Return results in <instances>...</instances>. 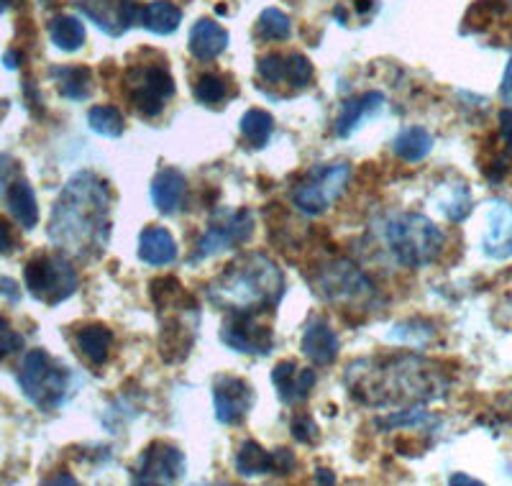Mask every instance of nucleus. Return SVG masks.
<instances>
[{"instance_id": "f257e3e1", "label": "nucleus", "mask_w": 512, "mask_h": 486, "mask_svg": "<svg viewBox=\"0 0 512 486\" xmlns=\"http://www.w3.org/2000/svg\"><path fill=\"white\" fill-rule=\"evenodd\" d=\"M111 185L95 172H77L52 208L49 238L59 249L95 256L111 238Z\"/></svg>"}, {"instance_id": "f03ea898", "label": "nucleus", "mask_w": 512, "mask_h": 486, "mask_svg": "<svg viewBox=\"0 0 512 486\" xmlns=\"http://www.w3.org/2000/svg\"><path fill=\"white\" fill-rule=\"evenodd\" d=\"M428 369L431 364L415 359V356L387 359L377 369L369 371H359V366H351L349 377H359V384L351 382L349 389L364 405L436 400L441 394V384H436V371Z\"/></svg>"}, {"instance_id": "7ed1b4c3", "label": "nucleus", "mask_w": 512, "mask_h": 486, "mask_svg": "<svg viewBox=\"0 0 512 486\" xmlns=\"http://www.w3.org/2000/svg\"><path fill=\"white\" fill-rule=\"evenodd\" d=\"M285 277L280 267L264 254H249L228 264L226 272L208 287L213 305L228 313L236 310H272L282 300Z\"/></svg>"}, {"instance_id": "20e7f679", "label": "nucleus", "mask_w": 512, "mask_h": 486, "mask_svg": "<svg viewBox=\"0 0 512 486\" xmlns=\"http://www.w3.org/2000/svg\"><path fill=\"white\" fill-rule=\"evenodd\" d=\"M384 238L395 259L408 269H423L433 264L446 243L441 228L431 218L418 213H402L392 218L384 228Z\"/></svg>"}, {"instance_id": "39448f33", "label": "nucleus", "mask_w": 512, "mask_h": 486, "mask_svg": "<svg viewBox=\"0 0 512 486\" xmlns=\"http://www.w3.org/2000/svg\"><path fill=\"white\" fill-rule=\"evenodd\" d=\"M18 384H21L31 405L39 407L41 412H52L67 400L70 371L57 364L47 351L34 348L24 356V364L18 371Z\"/></svg>"}, {"instance_id": "423d86ee", "label": "nucleus", "mask_w": 512, "mask_h": 486, "mask_svg": "<svg viewBox=\"0 0 512 486\" xmlns=\"http://www.w3.org/2000/svg\"><path fill=\"white\" fill-rule=\"evenodd\" d=\"M24 282L31 297H36L44 305H59V302L75 295L80 277H77L67 256L39 254L26 264Z\"/></svg>"}, {"instance_id": "0eeeda50", "label": "nucleus", "mask_w": 512, "mask_h": 486, "mask_svg": "<svg viewBox=\"0 0 512 486\" xmlns=\"http://www.w3.org/2000/svg\"><path fill=\"white\" fill-rule=\"evenodd\" d=\"M349 177L351 167L346 162H336L326 169H315L308 180L295 187L292 203L305 215L326 213L338 197L344 195L346 185H349Z\"/></svg>"}, {"instance_id": "6e6552de", "label": "nucleus", "mask_w": 512, "mask_h": 486, "mask_svg": "<svg viewBox=\"0 0 512 486\" xmlns=\"http://www.w3.org/2000/svg\"><path fill=\"white\" fill-rule=\"evenodd\" d=\"M175 95V80L164 67H131L126 75V98L131 108L144 118L159 116L164 103Z\"/></svg>"}, {"instance_id": "1a4fd4ad", "label": "nucleus", "mask_w": 512, "mask_h": 486, "mask_svg": "<svg viewBox=\"0 0 512 486\" xmlns=\"http://www.w3.org/2000/svg\"><path fill=\"white\" fill-rule=\"evenodd\" d=\"M251 236H254V215L249 210H231V213L216 215L205 236L200 238L198 251L192 254L190 261L195 264V261H203L208 256L223 254L239 243H246Z\"/></svg>"}, {"instance_id": "9d476101", "label": "nucleus", "mask_w": 512, "mask_h": 486, "mask_svg": "<svg viewBox=\"0 0 512 486\" xmlns=\"http://www.w3.org/2000/svg\"><path fill=\"white\" fill-rule=\"evenodd\" d=\"M185 476V453L172 443L157 440L139 456L134 484H175Z\"/></svg>"}, {"instance_id": "9b49d317", "label": "nucleus", "mask_w": 512, "mask_h": 486, "mask_svg": "<svg viewBox=\"0 0 512 486\" xmlns=\"http://www.w3.org/2000/svg\"><path fill=\"white\" fill-rule=\"evenodd\" d=\"M318 292L331 302L361 300V297L374 295L372 282L351 261H331L320 269Z\"/></svg>"}, {"instance_id": "f8f14e48", "label": "nucleus", "mask_w": 512, "mask_h": 486, "mask_svg": "<svg viewBox=\"0 0 512 486\" xmlns=\"http://www.w3.org/2000/svg\"><path fill=\"white\" fill-rule=\"evenodd\" d=\"M221 341L239 353H269L274 348L272 330L264 328L254 310L228 313L221 328Z\"/></svg>"}, {"instance_id": "ddd939ff", "label": "nucleus", "mask_w": 512, "mask_h": 486, "mask_svg": "<svg viewBox=\"0 0 512 486\" xmlns=\"http://www.w3.org/2000/svg\"><path fill=\"white\" fill-rule=\"evenodd\" d=\"M77 8L88 13L90 21L108 36H121L126 29L141 24V6L134 0H77Z\"/></svg>"}, {"instance_id": "4468645a", "label": "nucleus", "mask_w": 512, "mask_h": 486, "mask_svg": "<svg viewBox=\"0 0 512 486\" xmlns=\"http://www.w3.org/2000/svg\"><path fill=\"white\" fill-rule=\"evenodd\" d=\"M256 75L267 85H290L303 90L313 80V64L305 54H264L256 64Z\"/></svg>"}, {"instance_id": "2eb2a0df", "label": "nucleus", "mask_w": 512, "mask_h": 486, "mask_svg": "<svg viewBox=\"0 0 512 486\" xmlns=\"http://www.w3.org/2000/svg\"><path fill=\"white\" fill-rule=\"evenodd\" d=\"M213 405H216L218 423L236 425L254 407V389L239 377H218L213 387Z\"/></svg>"}, {"instance_id": "dca6fc26", "label": "nucleus", "mask_w": 512, "mask_h": 486, "mask_svg": "<svg viewBox=\"0 0 512 486\" xmlns=\"http://www.w3.org/2000/svg\"><path fill=\"white\" fill-rule=\"evenodd\" d=\"M482 249L489 259L505 261L512 256V205L495 200L487 210V231L482 238Z\"/></svg>"}, {"instance_id": "f3484780", "label": "nucleus", "mask_w": 512, "mask_h": 486, "mask_svg": "<svg viewBox=\"0 0 512 486\" xmlns=\"http://www.w3.org/2000/svg\"><path fill=\"white\" fill-rule=\"evenodd\" d=\"M272 382L277 387V397L285 405H297V402L308 400L318 382V374L313 369H300L297 361H282L274 366Z\"/></svg>"}, {"instance_id": "a211bd4d", "label": "nucleus", "mask_w": 512, "mask_h": 486, "mask_svg": "<svg viewBox=\"0 0 512 486\" xmlns=\"http://www.w3.org/2000/svg\"><path fill=\"white\" fill-rule=\"evenodd\" d=\"M341 351V341L326 320H310L303 333V353L315 366H331Z\"/></svg>"}, {"instance_id": "6ab92c4d", "label": "nucleus", "mask_w": 512, "mask_h": 486, "mask_svg": "<svg viewBox=\"0 0 512 486\" xmlns=\"http://www.w3.org/2000/svg\"><path fill=\"white\" fill-rule=\"evenodd\" d=\"M187 197V182L185 174L177 172V169L167 167L162 172H157L152 182V203L157 205L159 213L172 215L177 210H182Z\"/></svg>"}, {"instance_id": "aec40b11", "label": "nucleus", "mask_w": 512, "mask_h": 486, "mask_svg": "<svg viewBox=\"0 0 512 486\" xmlns=\"http://www.w3.org/2000/svg\"><path fill=\"white\" fill-rule=\"evenodd\" d=\"M228 47V31L221 24L210 21V18H200L198 24L190 31V54L200 62H210L218 59Z\"/></svg>"}, {"instance_id": "412c9836", "label": "nucleus", "mask_w": 512, "mask_h": 486, "mask_svg": "<svg viewBox=\"0 0 512 486\" xmlns=\"http://www.w3.org/2000/svg\"><path fill=\"white\" fill-rule=\"evenodd\" d=\"M139 259L149 267H167L177 261V243L162 226H149L139 236Z\"/></svg>"}, {"instance_id": "4be33fe9", "label": "nucleus", "mask_w": 512, "mask_h": 486, "mask_svg": "<svg viewBox=\"0 0 512 486\" xmlns=\"http://www.w3.org/2000/svg\"><path fill=\"white\" fill-rule=\"evenodd\" d=\"M384 108V95L382 93H364L359 98H351L341 105V113L336 118V136L346 139V136L359 126L364 118L374 116Z\"/></svg>"}, {"instance_id": "5701e85b", "label": "nucleus", "mask_w": 512, "mask_h": 486, "mask_svg": "<svg viewBox=\"0 0 512 486\" xmlns=\"http://www.w3.org/2000/svg\"><path fill=\"white\" fill-rule=\"evenodd\" d=\"M6 200H8V210H11V215L16 218L18 226L24 228V231L36 228V223H39V203H36L34 187H31L29 182L26 180L11 182L6 192Z\"/></svg>"}, {"instance_id": "b1692460", "label": "nucleus", "mask_w": 512, "mask_h": 486, "mask_svg": "<svg viewBox=\"0 0 512 486\" xmlns=\"http://www.w3.org/2000/svg\"><path fill=\"white\" fill-rule=\"evenodd\" d=\"M75 341L82 356H85L93 366H103L105 361H108V356H111L113 333L105 328L103 323L82 325L75 333Z\"/></svg>"}, {"instance_id": "393cba45", "label": "nucleus", "mask_w": 512, "mask_h": 486, "mask_svg": "<svg viewBox=\"0 0 512 486\" xmlns=\"http://www.w3.org/2000/svg\"><path fill=\"white\" fill-rule=\"evenodd\" d=\"M182 11L169 0H152L141 8V26L157 36H169L180 29Z\"/></svg>"}, {"instance_id": "a878e982", "label": "nucleus", "mask_w": 512, "mask_h": 486, "mask_svg": "<svg viewBox=\"0 0 512 486\" xmlns=\"http://www.w3.org/2000/svg\"><path fill=\"white\" fill-rule=\"evenodd\" d=\"M397 157L402 162L415 164V162H423L433 149V136L425 131L423 126H410V128H402L400 134H397L395 144H392Z\"/></svg>"}, {"instance_id": "bb28decb", "label": "nucleus", "mask_w": 512, "mask_h": 486, "mask_svg": "<svg viewBox=\"0 0 512 486\" xmlns=\"http://www.w3.org/2000/svg\"><path fill=\"white\" fill-rule=\"evenodd\" d=\"M52 77L59 82V93L67 100H85L93 93L90 67H54Z\"/></svg>"}, {"instance_id": "cd10ccee", "label": "nucleus", "mask_w": 512, "mask_h": 486, "mask_svg": "<svg viewBox=\"0 0 512 486\" xmlns=\"http://www.w3.org/2000/svg\"><path fill=\"white\" fill-rule=\"evenodd\" d=\"M85 24L77 16H54L49 21V39L62 52H77L85 44Z\"/></svg>"}, {"instance_id": "c85d7f7f", "label": "nucleus", "mask_w": 512, "mask_h": 486, "mask_svg": "<svg viewBox=\"0 0 512 486\" xmlns=\"http://www.w3.org/2000/svg\"><path fill=\"white\" fill-rule=\"evenodd\" d=\"M236 471L246 476V479L274 474V453H267L254 440H246L244 446L239 448V453H236Z\"/></svg>"}, {"instance_id": "c756f323", "label": "nucleus", "mask_w": 512, "mask_h": 486, "mask_svg": "<svg viewBox=\"0 0 512 486\" xmlns=\"http://www.w3.org/2000/svg\"><path fill=\"white\" fill-rule=\"evenodd\" d=\"M239 126H241V136H244L254 149H264L269 136H272L274 131V118L269 116L267 110L254 108V110H246Z\"/></svg>"}, {"instance_id": "7c9ffc66", "label": "nucleus", "mask_w": 512, "mask_h": 486, "mask_svg": "<svg viewBox=\"0 0 512 486\" xmlns=\"http://www.w3.org/2000/svg\"><path fill=\"white\" fill-rule=\"evenodd\" d=\"M192 95L203 105H218L231 95V82H228V77L216 75V72H205L192 87Z\"/></svg>"}, {"instance_id": "2f4dec72", "label": "nucleus", "mask_w": 512, "mask_h": 486, "mask_svg": "<svg viewBox=\"0 0 512 486\" xmlns=\"http://www.w3.org/2000/svg\"><path fill=\"white\" fill-rule=\"evenodd\" d=\"M88 123L98 136H105V139H118L123 134V123L121 110H116L113 105H95L88 113Z\"/></svg>"}, {"instance_id": "473e14b6", "label": "nucleus", "mask_w": 512, "mask_h": 486, "mask_svg": "<svg viewBox=\"0 0 512 486\" xmlns=\"http://www.w3.org/2000/svg\"><path fill=\"white\" fill-rule=\"evenodd\" d=\"M256 31H259V36L267 41H285L292 31L290 16L282 13L280 8H267V11L259 16V26H256Z\"/></svg>"}, {"instance_id": "72a5a7b5", "label": "nucleus", "mask_w": 512, "mask_h": 486, "mask_svg": "<svg viewBox=\"0 0 512 486\" xmlns=\"http://www.w3.org/2000/svg\"><path fill=\"white\" fill-rule=\"evenodd\" d=\"M441 213L446 215L451 223H461V220L469 218V213H472V195H469V187L466 185H459L454 187V192H451V197L448 200H441Z\"/></svg>"}, {"instance_id": "f704fd0d", "label": "nucleus", "mask_w": 512, "mask_h": 486, "mask_svg": "<svg viewBox=\"0 0 512 486\" xmlns=\"http://www.w3.org/2000/svg\"><path fill=\"white\" fill-rule=\"evenodd\" d=\"M292 433H295V438L300 440V443H315L318 440V425H315V420H310L308 415H300L292 420Z\"/></svg>"}, {"instance_id": "c9c22d12", "label": "nucleus", "mask_w": 512, "mask_h": 486, "mask_svg": "<svg viewBox=\"0 0 512 486\" xmlns=\"http://www.w3.org/2000/svg\"><path fill=\"white\" fill-rule=\"evenodd\" d=\"M21 348H24V336H18L11 325H6V328L0 330V359H3V356H11V353H16V351H21Z\"/></svg>"}, {"instance_id": "e433bc0d", "label": "nucleus", "mask_w": 512, "mask_h": 486, "mask_svg": "<svg viewBox=\"0 0 512 486\" xmlns=\"http://www.w3.org/2000/svg\"><path fill=\"white\" fill-rule=\"evenodd\" d=\"M500 134L505 141V157L512 159V110L505 108L500 113Z\"/></svg>"}, {"instance_id": "4c0bfd02", "label": "nucleus", "mask_w": 512, "mask_h": 486, "mask_svg": "<svg viewBox=\"0 0 512 486\" xmlns=\"http://www.w3.org/2000/svg\"><path fill=\"white\" fill-rule=\"evenodd\" d=\"M292 469H295V456L287 448L274 451V474H290Z\"/></svg>"}, {"instance_id": "58836bf2", "label": "nucleus", "mask_w": 512, "mask_h": 486, "mask_svg": "<svg viewBox=\"0 0 512 486\" xmlns=\"http://www.w3.org/2000/svg\"><path fill=\"white\" fill-rule=\"evenodd\" d=\"M13 246H16V238H13V228L6 218H0V254H11Z\"/></svg>"}, {"instance_id": "ea45409f", "label": "nucleus", "mask_w": 512, "mask_h": 486, "mask_svg": "<svg viewBox=\"0 0 512 486\" xmlns=\"http://www.w3.org/2000/svg\"><path fill=\"white\" fill-rule=\"evenodd\" d=\"M500 98H502V103L512 110V54H510V62H507V67H505V77H502Z\"/></svg>"}, {"instance_id": "a19ab883", "label": "nucleus", "mask_w": 512, "mask_h": 486, "mask_svg": "<svg viewBox=\"0 0 512 486\" xmlns=\"http://www.w3.org/2000/svg\"><path fill=\"white\" fill-rule=\"evenodd\" d=\"M3 295H8L11 300H18V290H16V282H13V279L0 277V297Z\"/></svg>"}, {"instance_id": "79ce46f5", "label": "nucleus", "mask_w": 512, "mask_h": 486, "mask_svg": "<svg viewBox=\"0 0 512 486\" xmlns=\"http://www.w3.org/2000/svg\"><path fill=\"white\" fill-rule=\"evenodd\" d=\"M451 484H472V486H482V481L479 479H472V476H464V474H456V476H451Z\"/></svg>"}, {"instance_id": "37998d69", "label": "nucleus", "mask_w": 512, "mask_h": 486, "mask_svg": "<svg viewBox=\"0 0 512 486\" xmlns=\"http://www.w3.org/2000/svg\"><path fill=\"white\" fill-rule=\"evenodd\" d=\"M3 62H6L8 70H16V67H18V54H16V52H8Z\"/></svg>"}, {"instance_id": "c03bdc74", "label": "nucleus", "mask_w": 512, "mask_h": 486, "mask_svg": "<svg viewBox=\"0 0 512 486\" xmlns=\"http://www.w3.org/2000/svg\"><path fill=\"white\" fill-rule=\"evenodd\" d=\"M315 481H328V484H333V476H331V471H318V476H315Z\"/></svg>"}, {"instance_id": "a18cd8bd", "label": "nucleus", "mask_w": 512, "mask_h": 486, "mask_svg": "<svg viewBox=\"0 0 512 486\" xmlns=\"http://www.w3.org/2000/svg\"><path fill=\"white\" fill-rule=\"evenodd\" d=\"M8 6H11V0H0V13L6 11V8H8Z\"/></svg>"}]
</instances>
